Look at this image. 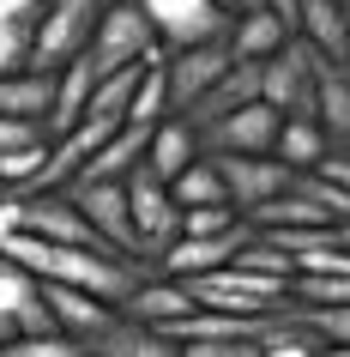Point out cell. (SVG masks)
Masks as SVG:
<instances>
[{
	"mask_svg": "<svg viewBox=\"0 0 350 357\" xmlns=\"http://www.w3.org/2000/svg\"><path fill=\"white\" fill-rule=\"evenodd\" d=\"M97 0H37V19H31V67L55 73L73 55H85V43L97 31Z\"/></svg>",
	"mask_w": 350,
	"mask_h": 357,
	"instance_id": "1",
	"label": "cell"
},
{
	"mask_svg": "<svg viewBox=\"0 0 350 357\" xmlns=\"http://www.w3.org/2000/svg\"><path fill=\"white\" fill-rule=\"evenodd\" d=\"M157 49H164V43H157V31H151L145 6H139V0H121V6H103V13H97V31H91V43H85V61H91L97 79H103V73H115V67L151 61Z\"/></svg>",
	"mask_w": 350,
	"mask_h": 357,
	"instance_id": "2",
	"label": "cell"
},
{
	"mask_svg": "<svg viewBox=\"0 0 350 357\" xmlns=\"http://www.w3.org/2000/svg\"><path fill=\"white\" fill-rule=\"evenodd\" d=\"M127 212H133V255H139L145 266H157V255L182 236V206L169 200V188L145 164L127 176Z\"/></svg>",
	"mask_w": 350,
	"mask_h": 357,
	"instance_id": "3",
	"label": "cell"
},
{
	"mask_svg": "<svg viewBox=\"0 0 350 357\" xmlns=\"http://www.w3.org/2000/svg\"><path fill=\"white\" fill-rule=\"evenodd\" d=\"M212 164H218V176H223V194H230V206L248 218V212L260 206V200H272V194H284L302 176V169H290V164H278L272 151H205Z\"/></svg>",
	"mask_w": 350,
	"mask_h": 357,
	"instance_id": "4",
	"label": "cell"
},
{
	"mask_svg": "<svg viewBox=\"0 0 350 357\" xmlns=\"http://www.w3.org/2000/svg\"><path fill=\"white\" fill-rule=\"evenodd\" d=\"M151 31L164 49H193V43H223L230 37V6L223 0H139Z\"/></svg>",
	"mask_w": 350,
	"mask_h": 357,
	"instance_id": "5",
	"label": "cell"
},
{
	"mask_svg": "<svg viewBox=\"0 0 350 357\" xmlns=\"http://www.w3.org/2000/svg\"><path fill=\"white\" fill-rule=\"evenodd\" d=\"M182 284L200 309H218V315H266V309H278V303L290 297L284 284L254 279L241 266H218V273H200V279H182Z\"/></svg>",
	"mask_w": 350,
	"mask_h": 357,
	"instance_id": "6",
	"label": "cell"
},
{
	"mask_svg": "<svg viewBox=\"0 0 350 357\" xmlns=\"http://www.w3.org/2000/svg\"><path fill=\"white\" fill-rule=\"evenodd\" d=\"M260 103H272L278 115H314V49L302 37L260 61Z\"/></svg>",
	"mask_w": 350,
	"mask_h": 357,
	"instance_id": "7",
	"label": "cell"
},
{
	"mask_svg": "<svg viewBox=\"0 0 350 357\" xmlns=\"http://www.w3.org/2000/svg\"><path fill=\"white\" fill-rule=\"evenodd\" d=\"M230 67V43H193V49H164V91H169V115H187L200 103L218 73Z\"/></svg>",
	"mask_w": 350,
	"mask_h": 357,
	"instance_id": "8",
	"label": "cell"
},
{
	"mask_svg": "<svg viewBox=\"0 0 350 357\" xmlns=\"http://www.w3.org/2000/svg\"><path fill=\"white\" fill-rule=\"evenodd\" d=\"M73 206L79 218L91 225V236L103 248H121V255H133V212H127V182H73ZM139 261V255H133Z\"/></svg>",
	"mask_w": 350,
	"mask_h": 357,
	"instance_id": "9",
	"label": "cell"
},
{
	"mask_svg": "<svg viewBox=\"0 0 350 357\" xmlns=\"http://www.w3.org/2000/svg\"><path fill=\"white\" fill-rule=\"evenodd\" d=\"M278 121H284V115H278L272 103H260V97H254V103L218 115L212 128H200V146L205 151H272Z\"/></svg>",
	"mask_w": 350,
	"mask_h": 357,
	"instance_id": "10",
	"label": "cell"
},
{
	"mask_svg": "<svg viewBox=\"0 0 350 357\" xmlns=\"http://www.w3.org/2000/svg\"><path fill=\"white\" fill-rule=\"evenodd\" d=\"M248 230H254V225H236V230H223V236H175V243L157 255V266H151V273H169V279H200V273H218V266H230V255L248 243Z\"/></svg>",
	"mask_w": 350,
	"mask_h": 357,
	"instance_id": "11",
	"label": "cell"
},
{
	"mask_svg": "<svg viewBox=\"0 0 350 357\" xmlns=\"http://www.w3.org/2000/svg\"><path fill=\"white\" fill-rule=\"evenodd\" d=\"M24 230L31 236H42V243H73V248H91V225L79 218L73 206V194L67 188H37V194H24ZM103 248V243H97Z\"/></svg>",
	"mask_w": 350,
	"mask_h": 357,
	"instance_id": "12",
	"label": "cell"
},
{
	"mask_svg": "<svg viewBox=\"0 0 350 357\" xmlns=\"http://www.w3.org/2000/svg\"><path fill=\"white\" fill-rule=\"evenodd\" d=\"M85 351L91 357H182V345L164 333V327H151V321H133L115 309L91 339H85Z\"/></svg>",
	"mask_w": 350,
	"mask_h": 357,
	"instance_id": "13",
	"label": "cell"
},
{
	"mask_svg": "<svg viewBox=\"0 0 350 357\" xmlns=\"http://www.w3.org/2000/svg\"><path fill=\"white\" fill-rule=\"evenodd\" d=\"M145 139H151V128H133V121H121L115 133H103V146L79 164V176L73 182H127L133 169L145 164ZM67 182V188H73Z\"/></svg>",
	"mask_w": 350,
	"mask_h": 357,
	"instance_id": "14",
	"label": "cell"
},
{
	"mask_svg": "<svg viewBox=\"0 0 350 357\" xmlns=\"http://www.w3.org/2000/svg\"><path fill=\"white\" fill-rule=\"evenodd\" d=\"M314 121L326 146H350V67L314 55Z\"/></svg>",
	"mask_w": 350,
	"mask_h": 357,
	"instance_id": "15",
	"label": "cell"
},
{
	"mask_svg": "<svg viewBox=\"0 0 350 357\" xmlns=\"http://www.w3.org/2000/svg\"><path fill=\"white\" fill-rule=\"evenodd\" d=\"M91 91H97V67L85 55H73L67 67H55V91H49V115H42V133L55 139V133L79 128L85 109H91Z\"/></svg>",
	"mask_w": 350,
	"mask_h": 357,
	"instance_id": "16",
	"label": "cell"
},
{
	"mask_svg": "<svg viewBox=\"0 0 350 357\" xmlns=\"http://www.w3.org/2000/svg\"><path fill=\"white\" fill-rule=\"evenodd\" d=\"M200 151H205V146H200V128H193L187 115H164V121L151 128V139H145V169L169 188V182H175Z\"/></svg>",
	"mask_w": 350,
	"mask_h": 357,
	"instance_id": "17",
	"label": "cell"
},
{
	"mask_svg": "<svg viewBox=\"0 0 350 357\" xmlns=\"http://www.w3.org/2000/svg\"><path fill=\"white\" fill-rule=\"evenodd\" d=\"M248 225L254 230H326V225H338V218H332V212L302 188V176H296L284 194H272V200H260V206L248 212Z\"/></svg>",
	"mask_w": 350,
	"mask_h": 357,
	"instance_id": "18",
	"label": "cell"
},
{
	"mask_svg": "<svg viewBox=\"0 0 350 357\" xmlns=\"http://www.w3.org/2000/svg\"><path fill=\"white\" fill-rule=\"evenodd\" d=\"M254 97H260V61H236V55H230V67L218 73V85L187 109V121H193V128H212L218 115L241 109V103H254Z\"/></svg>",
	"mask_w": 350,
	"mask_h": 357,
	"instance_id": "19",
	"label": "cell"
},
{
	"mask_svg": "<svg viewBox=\"0 0 350 357\" xmlns=\"http://www.w3.org/2000/svg\"><path fill=\"white\" fill-rule=\"evenodd\" d=\"M296 37L308 43L314 55L344 61L350 55V19L338 0H296Z\"/></svg>",
	"mask_w": 350,
	"mask_h": 357,
	"instance_id": "20",
	"label": "cell"
},
{
	"mask_svg": "<svg viewBox=\"0 0 350 357\" xmlns=\"http://www.w3.org/2000/svg\"><path fill=\"white\" fill-rule=\"evenodd\" d=\"M37 284H42V303L55 309V327L73 333V339H91L97 327L115 315V303L91 297V291H79V284H55V279H37Z\"/></svg>",
	"mask_w": 350,
	"mask_h": 357,
	"instance_id": "21",
	"label": "cell"
},
{
	"mask_svg": "<svg viewBox=\"0 0 350 357\" xmlns=\"http://www.w3.org/2000/svg\"><path fill=\"white\" fill-rule=\"evenodd\" d=\"M290 37H296V31L278 19V13L248 6V13H236V19H230V37H223V43H230V55H236V61H266V55H278Z\"/></svg>",
	"mask_w": 350,
	"mask_h": 357,
	"instance_id": "22",
	"label": "cell"
},
{
	"mask_svg": "<svg viewBox=\"0 0 350 357\" xmlns=\"http://www.w3.org/2000/svg\"><path fill=\"white\" fill-rule=\"evenodd\" d=\"M187 309H193V297H187V284L169 279V273H145V279L133 284V297L121 303V315L151 321V327H169V321L187 315Z\"/></svg>",
	"mask_w": 350,
	"mask_h": 357,
	"instance_id": "23",
	"label": "cell"
},
{
	"mask_svg": "<svg viewBox=\"0 0 350 357\" xmlns=\"http://www.w3.org/2000/svg\"><path fill=\"white\" fill-rule=\"evenodd\" d=\"M49 91H55V73H42V67H13V73H0V115L42 121V115H49Z\"/></svg>",
	"mask_w": 350,
	"mask_h": 357,
	"instance_id": "24",
	"label": "cell"
},
{
	"mask_svg": "<svg viewBox=\"0 0 350 357\" xmlns=\"http://www.w3.org/2000/svg\"><path fill=\"white\" fill-rule=\"evenodd\" d=\"M272 158L290 169H314L320 158H326V133H320V121L314 115H284L272 133Z\"/></svg>",
	"mask_w": 350,
	"mask_h": 357,
	"instance_id": "25",
	"label": "cell"
},
{
	"mask_svg": "<svg viewBox=\"0 0 350 357\" xmlns=\"http://www.w3.org/2000/svg\"><path fill=\"white\" fill-rule=\"evenodd\" d=\"M157 55H164V49H157ZM157 55H151V61H157ZM139 79H145V61L103 73V79H97V91H91V109H85V115H97V121L121 128V121H127V103H133V85H139Z\"/></svg>",
	"mask_w": 350,
	"mask_h": 357,
	"instance_id": "26",
	"label": "cell"
},
{
	"mask_svg": "<svg viewBox=\"0 0 350 357\" xmlns=\"http://www.w3.org/2000/svg\"><path fill=\"white\" fill-rule=\"evenodd\" d=\"M169 200H175V206H230L223 176H218V164H212L205 151L182 169V176H175V182H169Z\"/></svg>",
	"mask_w": 350,
	"mask_h": 357,
	"instance_id": "27",
	"label": "cell"
},
{
	"mask_svg": "<svg viewBox=\"0 0 350 357\" xmlns=\"http://www.w3.org/2000/svg\"><path fill=\"white\" fill-rule=\"evenodd\" d=\"M169 115V91H164V55L145 61V79L133 85V103H127V121L133 128H157Z\"/></svg>",
	"mask_w": 350,
	"mask_h": 357,
	"instance_id": "28",
	"label": "cell"
},
{
	"mask_svg": "<svg viewBox=\"0 0 350 357\" xmlns=\"http://www.w3.org/2000/svg\"><path fill=\"white\" fill-rule=\"evenodd\" d=\"M290 303H302V309H338V303H350V273H296Z\"/></svg>",
	"mask_w": 350,
	"mask_h": 357,
	"instance_id": "29",
	"label": "cell"
},
{
	"mask_svg": "<svg viewBox=\"0 0 350 357\" xmlns=\"http://www.w3.org/2000/svg\"><path fill=\"white\" fill-rule=\"evenodd\" d=\"M0 357H91V351L73 333H13L0 345Z\"/></svg>",
	"mask_w": 350,
	"mask_h": 357,
	"instance_id": "30",
	"label": "cell"
},
{
	"mask_svg": "<svg viewBox=\"0 0 350 357\" xmlns=\"http://www.w3.org/2000/svg\"><path fill=\"white\" fill-rule=\"evenodd\" d=\"M31 19L37 13H0V73L31 67Z\"/></svg>",
	"mask_w": 350,
	"mask_h": 357,
	"instance_id": "31",
	"label": "cell"
},
{
	"mask_svg": "<svg viewBox=\"0 0 350 357\" xmlns=\"http://www.w3.org/2000/svg\"><path fill=\"white\" fill-rule=\"evenodd\" d=\"M31 297H37V273H24L19 261H6V255H0V315L13 321Z\"/></svg>",
	"mask_w": 350,
	"mask_h": 357,
	"instance_id": "32",
	"label": "cell"
},
{
	"mask_svg": "<svg viewBox=\"0 0 350 357\" xmlns=\"http://www.w3.org/2000/svg\"><path fill=\"white\" fill-rule=\"evenodd\" d=\"M236 225H248L236 206H182V236H223Z\"/></svg>",
	"mask_w": 350,
	"mask_h": 357,
	"instance_id": "33",
	"label": "cell"
},
{
	"mask_svg": "<svg viewBox=\"0 0 350 357\" xmlns=\"http://www.w3.org/2000/svg\"><path fill=\"white\" fill-rule=\"evenodd\" d=\"M302 309V303H296ZM302 327H308L320 345H350V303H338V309H302Z\"/></svg>",
	"mask_w": 350,
	"mask_h": 357,
	"instance_id": "34",
	"label": "cell"
},
{
	"mask_svg": "<svg viewBox=\"0 0 350 357\" xmlns=\"http://www.w3.org/2000/svg\"><path fill=\"white\" fill-rule=\"evenodd\" d=\"M260 357H320V339L302 327V321H290L284 333H272V339H260Z\"/></svg>",
	"mask_w": 350,
	"mask_h": 357,
	"instance_id": "35",
	"label": "cell"
},
{
	"mask_svg": "<svg viewBox=\"0 0 350 357\" xmlns=\"http://www.w3.org/2000/svg\"><path fill=\"white\" fill-rule=\"evenodd\" d=\"M182 357H260V339L248 333H218V339H187Z\"/></svg>",
	"mask_w": 350,
	"mask_h": 357,
	"instance_id": "36",
	"label": "cell"
},
{
	"mask_svg": "<svg viewBox=\"0 0 350 357\" xmlns=\"http://www.w3.org/2000/svg\"><path fill=\"white\" fill-rule=\"evenodd\" d=\"M37 139H49V133H42V121H19V115H0V158H13V151L37 146Z\"/></svg>",
	"mask_w": 350,
	"mask_h": 357,
	"instance_id": "37",
	"label": "cell"
},
{
	"mask_svg": "<svg viewBox=\"0 0 350 357\" xmlns=\"http://www.w3.org/2000/svg\"><path fill=\"white\" fill-rule=\"evenodd\" d=\"M13 333H61V327H55V309L42 303V284H37V297L13 315Z\"/></svg>",
	"mask_w": 350,
	"mask_h": 357,
	"instance_id": "38",
	"label": "cell"
},
{
	"mask_svg": "<svg viewBox=\"0 0 350 357\" xmlns=\"http://www.w3.org/2000/svg\"><path fill=\"white\" fill-rule=\"evenodd\" d=\"M24 230V188H0V236Z\"/></svg>",
	"mask_w": 350,
	"mask_h": 357,
	"instance_id": "39",
	"label": "cell"
},
{
	"mask_svg": "<svg viewBox=\"0 0 350 357\" xmlns=\"http://www.w3.org/2000/svg\"><path fill=\"white\" fill-rule=\"evenodd\" d=\"M320 176H326V182H338V188L350 194V146H326V158H320Z\"/></svg>",
	"mask_w": 350,
	"mask_h": 357,
	"instance_id": "40",
	"label": "cell"
},
{
	"mask_svg": "<svg viewBox=\"0 0 350 357\" xmlns=\"http://www.w3.org/2000/svg\"><path fill=\"white\" fill-rule=\"evenodd\" d=\"M0 13H37V0H0Z\"/></svg>",
	"mask_w": 350,
	"mask_h": 357,
	"instance_id": "41",
	"label": "cell"
},
{
	"mask_svg": "<svg viewBox=\"0 0 350 357\" xmlns=\"http://www.w3.org/2000/svg\"><path fill=\"white\" fill-rule=\"evenodd\" d=\"M320 357H350V345H320Z\"/></svg>",
	"mask_w": 350,
	"mask_h": 357,
	"instance_id": "42",
	"label": "cell"
},
{
	"mask_svg": "<svg viewBox=\"0 0 350 357\" xmlns=\"http://www.w3.org/2000/svg\"><path fill=\"white\" fill-rule=\"evenodd\" d=\"M6 339H13V321H6V315H0V345H6Z\"/></svg>",
	"mask_w": 350,
	"mask_h": 357,
	"instance_id": "43",
	"label": "cell"
},
{
	"mask_svg": "<svg viewBox=\"0 0 350 357\" xmlns=\"http://www.w3.org/2000/svg\"><path fill=\"white\" fill-rule=\"evenodd\" d=\"M338 6H344V19H350V0H338Z\"/></svg>",
	"mask_w": 350,
	"mask_h": 357,
	"instance_id": "44",
	"label": "cell"
},
{
	"mask_svg": "<svg viewBox=\"0 0 350 357\" xmlns=\"http://www.w3.org/2000/svg\"><path fill=\"white\" fill-rule=\"evenodd\" d=\"M344 67H350V55H344Z\"/></svg>",
	"mask_w": 350,
	"mask_h": 357,
	"instance_id": "45",
	"label": "cell"
}]
</instances>
